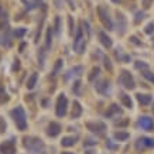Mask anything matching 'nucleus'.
<instances>
[{"mask_svg":"<svg viewBox=\"0 0 154 154\" xmlns=\"http://www.w3.org/2000/svg\"><path fill=\"white\" fill-rule=\"evenodd\" d=\"M24 147L33 154H45V146L37 137H24Z\"/></svg>","mask_w":154,"mask_h":154,"instance_id":"1","label":"nucleus"},{"mask_svg":"<svg viewBox=\"0 0 154 154\" xmlns=\"http://www.w3.org/2000/svg\"><path fill=\"white\" fill-rule=\"evenodd\" d=\"M11 117L14 119V123L19 130H26L27 129V117H26V112L21 106H17L11 110Z\"/></svg>","mask_w":154,"mask_h":154,"instance_id":"2","label":"nucleus"},{"mask_svg":"<svg viewBox=\"0 0 154 154\" xmlns=\"http://www.w3.org/2000/svg\"><path fill=\"white\" fill-rule=\"evenodd\" d=\"M74 50L78 54L84 53V50H85V38H84V31L81 27L76 30V36L74 40Z\"/></svg>","mask_w":154,"mask_h":154,"instance_id":"3","label":"nucleus"},{"mask_svg":"<svg viewBox=\"0 0 154 154\" xmlns=\"http://www.w3.org/2000/svg\"><path fill=\"white\" fill-rule=\"evenodd\" d=\"M67 107H68V99L65 95H59L57 102V116L64 117L67 115Z\"/></svg>","mask_w":154,"mask_h":154,"instance_id":"4","label":"nucleus"},{"mask_svg":"<svg viewBox=\"0 0 154 154\" xmlns=\"http://www.w3.org/2000/svg\"><path fill=\"white\" fill-rule=\"evenodd\" d=\"M119 82L122 84L126 89H133L134 88V81H133V76L130 75V72H127V71H123L122 74H120V76H119Z\"/></svg>","mask_w":154,"mask_h":154,"instance_id":"5","label":"nucleus"},{"mask_svg":"<svg viewBox=\"0 0 154 154\" xmlns=\"http://www.w3.org/2000/svg\"><path fill=\"white\" fill-rule=\"evenodd\" d=\"M98 13H99V19H101L102 24L106 27L107 30H113V23H112L106 9H105V7H99V9H98Z\"/></svg>","mask_w":154,"mask_h":154,"instance_id":"6","label":"nucleus"},{"mask_svg":"<svg viewBox=\"0 0 154 154\" xmlns=\"http://www.w3.org/2000/svg\"><path fill=\"white\" fill-rule=\"evenodd\" d=\"M86 127L89 129L92 133H96V134L102 136L105 133V130H106V124L102 122H88L86 123Z\"/></svg>","mask_w":154,"mask_h":154,"instance_id":"7","label":"nucleus"},{"mask_svg":"<svg viewBox=\"0 0 154 154\" xmlns=\"http://www.w3.org/2000/svg\"><path fill=\"white\" fill-rule=\"evenodd\" d=\"M16 153V146L11 140H7L0 144V154H14Z\"/></svg>","mask_w":154,"mask_h":154,"instance_id":"8","label":"nucleus"},{"mask_svg":"<svg viewBox=\"0 0 154 154\" xmlns=\"http://www.w3.org/2000/svg\"><path fill=\"white\" fill-rule=\"evenodd\" d=\"M138 126L143 129V130H151L154 127V122L153 119L149 116H143L138 119Z\"/></svg>","mask_w":154,"mask_h":154,"instance_id":"9","label":"nucleus"},{"mask_svg":"<svg viewBox=\"0 0 154 154\" xmlns=\"http://www.w3.org/2000/svg\"><path fill=\"white\" fill-rule=\"evenodd\" d=\"M59 132H61V124L57 122H51L50 123V126H48V136H51V137H55V136H58Z\"/></svg>","mask_w":154,"mask_h":154,"instance_id":"10","label":"nucleus"},{"mask_svg":"<svg viewBox=\"0 0 154 154\" xmlns=\"http://www.w3.org/2000/svg\"><path fill=\"white\" fill-rule=\"evenodd\" d=\"M137 149H143V147H154V138H149V137H141L137 140Z\"/></svg>","mask_w":154,"mask_h":154,"instance_id":"11","label":"nucleus"},{"mask_svg":"<svg viewBox=\"0 0 154 154\" xmlns=\"http://www.w3.org/2000/svg\"><path fill=\"white\" fill-rule=\"evenodd\" d=\"M96 90H98L99 93H106L107 90H109V81L103 79V81H101V82H98V84H96Z\"/></svg>","mask_w":154,"mask_h":154,"instance_id":"12","label":"nucleus"},{"mask_svg":"<svg viewBox=\"0 0 154 154\" xmlns=\"http://www.w3.org/2000/svg\"><path fill=\"white\" fill-rule=\"evenodd\" d=\"M99 38H101V43L105 45L106 48H110L112 47V40L109 36H106V33L103 31H99Z\"/></svg>","mask_w":154,"mask_h":154,"instance_id":"13","label":"nucleus"},{"mask_svg":"<svg viewBox=\"0 0 154 154\" xmlns=\"http://www.w3.org/2000/svg\"><path fill=\"white\" fill-rule=\"evenodd\" d=\"M7 28V13L0 7V31Z\"/></svg>","mask_w":154,"mask_h":154,"instance_id":"14","label":"nucleus"},{"mask_svg":"<svg viewBox=\"0 0 154 154\" xmlns=\"http://www.w3.org/2000/svg\"><path fill=\"white\" fill-rule=\"evenodd\" d=\"M81 113H82V107H81L79 102H74V107H72V119H76V117L81 116Z\"/></svg>","mask_w":154,"mask_h":154,"instance_id":"15","label":"nucleus"},{"mask_svg":"<svg viewBox=\"0 0 154 154\" xmlns=\"http://www.w3.org/2000/svg\"><path fill=\"white\" fill-rule=\"evenodd\" d=\"M137 96V101L141 103V105H149V103H151V101H153V98L150 95H141V93H138Z\"/></svg>","mask_w":154,"mask_h":154,"instance_id":"16","label":"nucleus"},{"mask_svg":"<svg viewBox=\"0 0 154 154\" xmlns=\"http://www.w3.org/2000/svg\"><path fill=\"white\" fill-rule=\"evenodd\" d=\"M37 79H38V75L37 74H33L31 76L27 79V85L26 86L28 88V89H33V88L36 86V84H37Z\"/></svg>","mask_w":154,"mask_h":154,"instance_id":"17","label":"nucleus"},{"mask_svg":"<svg viewBox=\"0 0 154 154\" xmlns=\"http://www.w3.org/2000/svg\"><path fill=\"white\" fill-rule=\"evenodd\" d=\"M120 101H122L123 105H124L126 107H129V109H132V107H133L132 99H130V96H127L126 93H123V95H120Z\"/></svg>","mask_w":154,"mask_h":154,"instance_id":"18","label":"nucleus"},{"mask_svg":"<svg viewBox=\"0 0 154 154\" xmlns=\"http://www.w3.org/2000/svg\"><path fill=\"white\" fill-rule=\"evenodd\" d=\"M75 141H76V138L75 137H64L62 138V141L61 144L64 146V147H71V146H74Z\"/></svg>","mask_w":154,"mask_h":154,"instance_id":"19","label":"nucleus"},{"mask_svg":"<svg viewBox=\"0 0 154 154\" xmlns=\"http://www.w3.org/2000/svg\"><path fill=\"white\" fill-rule=\"evenodd\" d=\"M120 109H119V106L117 105H112L110 107H109V110L106 112V117H112L113 115H116V113H120Z\"/></svg>","mask_w":154,"mask_h":154,"instance_id":"20","label":"nucleus"},{"mask_svg":"<svg viewBox=\"0 0 154 154\" xmlns=\"http://www.w3.org/2000/svg\"><path fill=\"white\" fill-rule=\"evenodd\" d=\"M115 138L119 140V141H124V140H127L129 138V133L126 132H117L115 133Z\"/></svg>","mask_w":154,"mask_h":154,"instance_id":"21","label":"nucleus"},{"mask_svg":"<svg viewBox=\"0 0 154 154\" xmlns=\"http://www.w3.org/2000/svg\"><path fill=\"white\" fill-rule=\"evenodd\" d=\"M0 45H3V47H10L11 41H9V36H0Z\"/></svg>","mask_w":154,"mask_h":154,"instance_id":"22","label":"nucleus"},{"mask_svg":"<svg viewBox=\"0 0 154 154\" xmlns=\"http://www.w3.org/2000/svg\"><path fill=\"white\" fill-rule=\"evenodd\" d=\"M99 72H101V69L98 68V67H93V68H92V71H90V75L88 76V79L93 81V79H95V76H98V75H99Z\"/></svg>","mask_w":154,"mask_h":154,"instance_id":"23","label":"nucleus"},{"mask_svg":"<svg viewBox=\"0 0 154 154\" xmlns=\"http://www.w3.org/2000/svg\"><path fill=\"white\" fill-rule=\"evenodd\" d=\"M141 74H143V76L146 78V79H149L150 82H153V84H154V74H153V72H150V71H147V69H144Z\"/></svg>","mask_w":154,"mask_h":154,"instance_id":"24","label":"nucleus"},{"mask_svg":"<svg viewBox=\"0 0 154 154\" xmlns=\"http://www.w3.org/2000/svg\"><path fill=\"white\" fill-rule=\"evenodd\" d=\"M81 72H82V67H75V68H72V69H71V71L68 72L67 78H69L71 75H81Z\"/></svg>","mask_w":154,"mask_h":154,"instance_id":"25","label":"nucleus"},{"mask_svg":"<svg viewBox=\"0 0 154 154\" xmlns=\"http://www.w3.org/2000/svg\"><path fill=\"white\" fill-rule=\"evenodd\" d=\"M51 40H53V30H51V27H48V30H47V44H45V47L47 48L51 47Z\"/></svg>","mask_w":154,"mask_h":154,"instance_id":"26","label":"nucleus"},{"mask_svg":"<svg viewBox=\"0 0 154 154\" xmlns=\"http://www.w3.org/2000/svg\"><path fill=\"white\" fill-rule=\"evenodd\" d=\"M26 28H17L16 31H14V37H17V38H21L24 34H26Z\"/></svg>","mask_w":154,"mask_h":154,"instance_id":"27","label":"nucleus"},{"mask_svg":"<svg viewBox=\"0 0 154 154\" xmlns=\"http://www.w3.org/2000/svg\"><path fill=\"white\" fill-rule=\"evenodd\" d=\"M55 33L59 36L61 33V19L59 17H55Z\"/></svg>","mask_w":154,"mask_h":154,"instance_id":"28","label":"nucleus"},{"mask_svg":"<svg viewBox=\"0 0 154 154\" xmlns=\"http://www.w3.org/2000/svg\"><path fill=\"white\" fill-rule=\"evenodd\" d=\"M6 127H7V124H6L4 119H3V117H0V134H1V133H4Z\"/></svg>","mask_w":154,"mask_h":154,"instance_id":"29","label":"nucleus"},{"mask_svg":"<svg viewBox=\"0 0 154 154\" xmlns=\"http://www.w3.org/2000/svg\"><path fill=\"white\" fill-rule=\"evenodd\" d=\"M153 31H154V24H153V23H150L149 26L146 27V30H144V33H146V34H151Z\"/></svg>","mask_w":154,"mask_h":154,"instance_id":"30","label":"nucleus"},{"mask_svg":"<svg viewBox=\"0 0 154 154\" xmlns=\"http://www.w3.org/2000/svg\"><path fill=\"white\" fill-rule=\"evenodd\" d=\"M61 65H62V61H61V59H58V61H57V64H55V68H54V75L58 74V71H59V68H61Z\"/></svg>","mask_w":154,"mask_h":154,"instance_id":"31","label":"nucleus"},{"mask_svg":"<svg viewBox=\"0 0 154 154\" xmlns=\"http://www.w3.org/2000/svg\"><path fill=\"white\" fill-rule=\"evenodd\" d=\"M136 68L137 69H147V64H144L141 61H137V62H136Z\"/></svg>","mask_w":154,"mask_h":154,"instance_id":"32","label":"nucleus"},{"mask_svg":"<svg viewBox=\"0 0 154 154\" xmlns=\"http://www.w3.org/2000/svg\"><path fill=\"white\" fill-rule=\"evenodd\" d=\"M127 124H129V119H124L122 122H116V126H119V127H124V126H127Z\"/></svg>","mask_w":154,"mask_h":154,"instance_id":"33","label":"nucleus"},{"mask_svg":"<svg viewBox=\"0 0 154 154\" xmlns=\"http://www.w3.org/2000/svg\"><path fill=\"white\" fill-rule=\"evenodd\" d=\"M144 19V14L143 13H137V14H136V20H134V21L136 23H140V20H143Z\"/></svg>","mask_w":154,"mask_h":154,"instance_id":"34","label":"nucleus"},{"mask_svg":"<svg viewBox=\"0 0 154 154\" xmlns=\"http://www.w3.org/2000/svg\"><path fill=\"white\" fill-rule=\"evenodd\" d=\"M93 144H96L95 140H92V138H86L85 140V146H93Z\"/></svg>","mask_w":154,"mask_h":154,"instance_id":"35","label":"nucleus"},{"mask_svg":"<svg viewBox=\"0 0 154 154\" xmlns=\"http://www.w3.org/2000/svg\"><path fill=\"white\" fill-rule=\"evenodd\" d=\"M105 67H106L109 71H112V64H110V61H109V58H105Z\"/></svg>","mask_w":154,"mask_h":154,"instance_id":"36","label":"nucleus"},{"mask_svg":"<svg viewBox=\"0 0 154 154\" xmlns=\"http://www.w3.org/2000/svg\"><path fill=\"white\" fill-rule=\"evenodd\" d=\"M69 27H71V28H69V30H71V34H72V33H74V27H72V17H69Z\"/></svg>","mask_w":154,"mask_h":154,"instance_id":"37","label":"nucleus"},{"mask_svg":"<svg viewBox=\"0 0 154 154\" xmlns=\"http://www.w3.org/2000/svg\"><path fill=\"white\" fill-rule=\"evenodd\" d=\"M14 62H16V64L13 65V71H16V69H19V67H20V64H19L20 61H19V59H17V61H14Z\"/></svg>","mask_w":154,"mask_h":154,"instance_id":"38","label":"nucleus"},{"mask_svg":"<svg viewBox=\"0 0 154 154\" xmlns=\"http://www.w3.org/2000/svg\"><path fill=\"white\" fill-rule=\"evenodd\" d=\"M79 85H81V82L78 81V82H75V85H74V88H75V92L78 93V89H79Z\"/></svg>","mask_w":154,"mask_h":154,"instance_id":"39","label":"nucleus"},{"mask_svg":"<svg viewBox=\"0 0 154 154\" xmlns=\"http://www.w3.org/2000/svg\"><path fill=\"white\" fill-rule=\"evenodd\" d=\"M130 40H132V43H134V44H140V41H137V38L136 37H132Z\"/></svg>","mask_w":154,"mask_h":154,"instance_id":"40","label":"nucleus"},{"mask_svg":"<svg viewBox=\"0 0 154 154\" xmlns=\"http://www.w3.org/2000/svg\"><path fill=\"white\" fill-rule=\"evenodd\" d=\"M85 153L86 154H95V151H93V150H86Z\"/></svg>","mask_w":154,"mask_h":154,"instance_id":"41","label":"nucleus"},{"mask_svg":"<svg viewBox=\"0 0 154 154\" xmlns=\"http://www.w3.org/2000/svg\"><path fill=\"white\" fill-rule=\"evenodd\" d=\"M68 3H69V6H71V9H74V7H75L74 3H72V0H68Z\"/></svg>","mask_w":154,"mask_h":154,"instance_id":"42","label":"nucleus"},{"mask_svg":"<svg viewBox=\"0 0 154 154\" xmlns=\"http://www.w3.org/2000/svg\"><path fill=\"white\" fill-rule=\"evenodd\" d=\"M107 146H109L110 149H116V146H115V144H112V143H107Z\"/></svg>","mask_w":154,"mask_h":154,"instance_id":"43","label":"nucleus"},{"mask_svg":"<svg viewBox=\"0 0 154 154\" xmlns=\"http://www.w3.org/2000/svg\"><path fill=\"white\" fill-rule=\"evenodd\" d=\"M62 154H74V153H68V151H64Z\"/></svg>","mask_w":154,"mask_h":154,"instance_id":"44","label":"nucleus"},{"mask_svg":"<svg viewBox=\"0 0 154 154\" xmlns=\"http://www.w3.org/2000/svg\"><path fill=\"white\" fill-rule=\"evenodd\" d=\"M153 113H154V105H153Z\"/></svg>","mask_w":154,"mask_h":154,"instance_id":"45","label":"nucleus"}]
</instances>
